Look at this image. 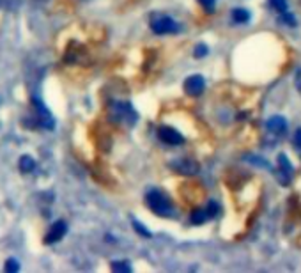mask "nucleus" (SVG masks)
I'll use <instances>...</instances> for the list:
<instances>
[{"label": "nucleus", "instance_id": "8", "mask_svg": "<svg viewBox=\"0 0 301 273\" xmlns=\"http://www.w3.org/2000/svg\"><path fill=\"white\" fill-rule=\"evenodd\" d=\"M268 130L273 131V133H285V130H287V121H285L284 117H280V115H275V117H271L268 121Z\"/></svg>", "mask_w": 301, "mask_h": 273}, {"label": "nucleus", "instance_id": "2", "mask_svg": "<svg viewBox=\"0 0 301 273\" xmlns=\"http://www.w3.org/2000/svg\"><path fill=\"white\" fill-rule=\"evenodd\" d=\"M179 29V25L168 16H156L150 20V30L154 34H175Z\"/></svg>", "mask_w": 301, "mask_h": 273}, {"label": "nucleus", "instance_id": "7", "mask_svg": "<svg viewBox=\"0 0 301 273\" xmlns=\"http://www.w3.org/2000/svg\"><path fill=\"white\" fill-rule=\"evenodd\" d=\"M293 174H294V169L289 163V160H287V156L278 155V178H280L282 184L289 183V180L293 178Z\"/></svg>", "mask_w": 301, "mask_h": 273}, {"label": "nucleus", "instance_id": "6", "mask_svg": "<svg viewBox=\"0 0 301 273\" xmlns=\"http://www.w3.org/2000/svg\"><path fill=\"white\" fill-rule=\"evenodd\" d=\"M204 89H206V82H204V78L200 75H193V77L186 78V82H184V91L190 96H200L204 92Z\"/></svg>", "mask_w": 301, "mask_h": 273}, {"label": "nucleus", "instance_id": "4", "mask_svg": "<svg viewBox=\"0 0 301 273\" xmlns=\"http://www.w3.org/2000/svg\"><path fill=\"white\" fill-rule=\"evenodd\" d=\"M170 167L183 176H193L199 172V163H197L195 160H190V158H179L177 162L172 163Z\"/></svg>", "mask_w": 301, "mask_h": 273}, {"label": "nucleus", "instance_id": "19", "mask_svg": "<svg viewBox=\"0 0 301 273\" xmlns=\"http://www.w3.org/2000/svg\"><path fill=\"white\" fill-rule=\"evenodd\" d=\"M294 140H296V146L301 149V128H300V130H296V135H294Z\"/></svg>", "mask_w": 301, "mask_h": 273}, {"label": "nucleus", "instance_id": "1", "mask_svg": "<svg viewBox=\"0 0 301 273\" xmlns=\"http://www.w3.org/2000/svg\"><path fill=\"white\" fill-rule=\"evenodd\" d=\"M146 200H147V206L150 208V211L156 213V215L168 218V216L174 213V208H172L170 200L163 195L161 192H158V190H152V192L147 193Z\"/></svg>", "mask_w": 301, "mask_h": 273}, {"label": "nucleus", "instance_id": "15", "mask_svg": "<svg viewBox=\"0 0 301 273\" xmlns=\"http://www.w3.org/2000/svg\"><path fill=\"white\" fill-rule=\"evenodd\" d=\"M200 5H202L204 9L208 12H213L215 11V4H216V0H199Z\"/></svg>", "mask_w": 301, "mask_h": 273}, {"label": "nucleus", "instance_id": "13", "mask_svg": "<svg viewBox=\"0 0 301 273\" xmlns=\"http://www.w3.org/2000/svg\"><path fill=\"white\" fill-rule=\"evenodd\" d=\"M112 270H114V272L128 273V272H131V266L130 265H124V263H112Z\"/></svg>", "mask_w": 301, "mask_h": 273}, {"label": "nucleus", "instance_id": "10", "mask_svg": "<svg viewBox=\"0 0 301 273\" xmlns=\"http://www.w3.org/2000/svg\"><path fill=\"white\" fill-rule=\"evenodd\" d=\"M209 218H211V215H209L208 209H195V211L191 213V224L193 225H200L204 224V222H208Z\"/></svg>", "mask_w": 301, "mask_h": 273}, {"label": "nucleus", "instance_id": "17", "mask_svg": "<svg viewBox=\"0 0 301 273\" xmlns=\"http://www.w3.org/2000/svg\"><path fill=\"white\" fill-rule=\"evenodd\" d=\"M20 270V265L16 263V259H9L5 263V272H18Z\"/></svg>", "mask_w": 301, "mask_h": 273}, {"label": "nucleus", "instance_id": "9", "mask_svg": "<svg viewBox=\"0 0 301 273\" xmlns=\"http://www.w3.org/2000/svg\"><path fill=\"white\" fill-rule=\"evenodd\" d=\"M18 167H20V171L23 172V174H30V172L36 169V160L29 155H23L20 158V162H18Z\"/></svg>", "mask_w": 301, "mask_h": 273}, {"label": "nucleus", "instance_id": "14", "mask_svg": "<svg viewBox=\"0 0 301 273\" xmlns=\"http://www.w3.org/2000/svg\"><path fill=\"white\" fill-rule=\"evenodd\" d=\"M133 227L137 229V233H139L140 236L150 238V233H149V231H147V227H144L142 224H139V222H133Z\"/></svg>", "mask_w": 301, "mask_h": 273}, {"label": "nucleus", "instance_id": "12", "mask_svg": "<svg viewBox=\"0 0 301 273\" xmlns=\"http://www.w3.org/2000/svg\"><path fill=\"white\" fill-rule=\"evenodd\" d=\"M269 2H271L273 9H277L280 14L287 11V0H269Z\"/></svg>", "mask_w": 301, "mask_h": 273}, {"label": "nucleus", "instance_id": "18", "mask_svg": "<svg viewBox=\"0 0 301 273\" xmlns=\"http://www.w3.org/2000/svg\"><path fill=\"white\" fill-rule=\"evenodd\" d=\"M193 55H195V57H204V55H208V46L199 45L195 48V52H193Z\"/></svg>", "mask_w": 301, "mask_h": 273}, {"label": "nucleus", "instance_id": "11", "mask_svg": "<svg viewBox=\"0 0 301 273\" xmlns=\"http://www.w3.org/2000/svg\"><path fill=\"white\" fill-rule=\"evenodd\" d=\"M232 20L236 23H246L250 20V12L246 9H234L232 11Z\"/></svg>", "mask_w": 301, "mask_h": 273}, {"label": "nucleus", "instance_id": "16", "mask_svg": "<svg viewBox=\"0 0 301 273\" xmlns=\"http://www.w3.org/2000/svg\"><path fill=\"white\" fill-rule=\"evenodd\" d=\"M282 21H284V23H287L289 27H294V25H296V20H294V16H293V14H289L287 11L282 12Z\"/></svg>", "mask_w": 301, "mask_h": 273}, {"label": "nucleus", "instance_id": "5", "mask_svg": "<svg viewBox=\"0 0 301 273\" xmlns=\"http://www.w3.org/2000/svg\"><path fill=\"white\" fill-rule=\"evenodd\" d=\"M66 233H68V224H66L64 220H59L55 222V224L50 227L48 234H46L45 238V243L46 245H53V243H57V241H61L62 238L66 236Z\"/></svg>", "mask_w": 301, "mask_h": 273}, {"label": "nucleus", "instance_id": "3", "mask_svg": "<svg viewBox=\"0 0 301 273\" xmlns=\"http://www.w3.org/2000/svg\"><path fill=\"white\" fill-rule=\"evenodd\" d=\"M158 137L163 144H167V146H179V144L184 142V137L179 133L177 130L170 126H161L158 130Z\"/></svg>", "mask_w": 301, "mask_h": 273}, {"label": "nucleus", "instance_id": "20", "mask_svg": "<svg viewBox=\"0 0 301 273\" xmlns=\"http://www.w3.org/2000/svg\"><path fill=\"white\" fill-rule=\"evenodd\" d=\"M296 89H298V92L301 94V70L298 71V75H296Z\"/></svg>", "mask_w": 301, "mask_h": 273}]
</instances>
